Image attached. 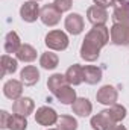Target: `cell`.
I'll use <instances>...</instances> for the list:
<instances>
[{
    "label": "cell",
    "mask_w": 129,
    "mask_h": 130,
    "mask_svg": "<svg viewBox=\"0 0 129 130\" xmlns=\"http://www.w3.org/2000/svg\"><path fill=\"white\" fill-rule=\"evenodd\" d=\"M109 29L102 26H93V29L85 35L81 45V58L87 62H94L100 56V50L109 42Z\"/></svg>",
    "instance_id": "6da1fadb"
},
{
    "label": "cell",
    "mask_w": 129,
    "mask_h": 130,
    "mask_svg": "<svg viewBox=\"0 0 129 130\" xmlns=\"http://www.w3.org/2000/svg\"><path fill=\"white\" fill-rule=\"evenodd\" d=\"M44 44H46V47L49 50L62 52V50H65L68 47L70 41H68L67 33L62 32V30H50L44 38Z\"/></svg>",
    "instance_id": "7a4b0ae2"
},
{
    "label": "cell",
    "mask_w": 129,
    "mask_h": 130,
    "mask_svg": "<svg viewBox=\"0 0 129 130\" xmlns=\"http://www.w3.org/2000/svg\"><path fill=\"white\" fill-rule=\"evenodd\" d=\"M111 41L115 45H129V23H114L109 29Z\"/></svg>",
    "instance_id": "3957f363"
},
{
    "label": "cell",
    "mask_w": 129,
    "mask_h": 130,
    "mask_svg": "<svg viewBox=\"0 0 129 130\" xmlns=\"http://www.w3.org/2000/svg\"><path fill=\"white\" fill-rule=\"evenodd\" d=\"M61 14H62V12H59V11L55 8L53 3H50V5H44V6L41 8L40 20H41V23H43L44 26L53 27V26H56V24L61 21Z\"/></svg>",
    "instance_id": "277c9868"
},
{
    "label": "cell",
    "mask_w": 129,
    "mask_h": 130,
    "mask_svg": "<svg viewBox=\"0 0 129 130\" xmlns=\"http://www.w3.org/2000/svg\"><path fill=\"white\" fill-rule=\"evenodd\" d=\"M58 113L55 109L49 107V106H41L36 109V113H35V121L40 124V126H44V127H49V126H53L58 123Z\"/></svg>",
    "instance_id": "5b68a950"
},
{
    "label": "cell",
    "mask_w": 129,
    "mask_h": 130,
    "mask_svg": "<svg viewBox=\"0 0 129 130\" xmlns=\"http://www.w3.org/2000/svg\"><path fill=\"white\" fill-rule=\"evenodd\" d=\"M40 14H41V9H40V5L36 2L32 0H28L24 2L21 6H20V17L23 21L26 23H33L40 18Z\"/></svg>",
    "instance_id": "8992f818"
},
{
    "label": "cell",
    "mask_w": 129,
    "mask_h": 130,
    "mask_svg": "<svg viewBox=\"0 0 129 130\" xmlns=\"http://www.w3.org/2000/svg\"><path fill=\"white\" fill-rule=\"evenodd\" d=\"M119 92L112 85H103L99 91L96 92V100L97 103L105 104V106H112L117 103Z\"/></svg>",
    "instance_id": "52a82bcc"
},
{
    "label": "cell",
    "mask_w": 129,
    "mask_h": 130,
    "mask_svg": "<svg viewBox=\"0 0 129 130\" xmlns=\"http://www.w3.org/2000/svg\"><path fill=\"white\" fill-rule=\"evenodd\" d=\"M64 27L70 35H79V33H82L84 27H85L84 17L81 14H78V12L68 14L64 20Z\"/></svg>",
    "instance_id": "ba28073f"
},
{
    "label": "cell",
    "mask_w": 129,
    "mask_h": 130,
    "mask_svg": "<svg viewBox=\"0 0 129 130\" xmlns=\"http://www.w3.org/2000/svg\"><path fill=\"white\" fill-rule=\"evenodd\" d=\"M90 126H91L93 130H109L115 126V123L111 120V117L108 113V109H106V110H102V112L96 113L94 117H91Z\"/></svg>",
    "instance_id": "9c48e42d"
},
{
    "label": "cell",
    "mask_w": 129,
    "mask_h": 130,
    "mask_svg": "<svg viewBox=\"0 0 129 130\" xmlns=\"http://www.w3.org/2000/svg\"><path fill=\"white\" fill-rule=\"evenodd\" d=\"M87 18L93 26H102V24H105L108 21L109 15H108V11L105 8L93 5V6H90L87 9Z\"/></svg>",
    "instance_id": "30bf717a"
},
{
    "label": "cell",
    "mask_w": 129,
    "mask_h": 130,
    "mask_svg": "<svg viewBox=\"0 0 129 130\" xmlns=\"http://www.w3.org/2000/svg\"><path fill=\"white\" fill-rule=\"evenodd\" d=\"M23 94V82L17 79H11L3 85V95L12 101L18 100Z\"/></svg>",
    "instance_id": "8fae6325"
},
{
    "label": "cell",
    "mask_w": 129,
    "mask_h": 130,
    "mask_svg": "<svg viewBox=\"0 0 129 130\" xmlns=\"http://www.w3.org/2000/svg\"><path fill=\"white\" fill-rule=\"evenodd\" d=\"M33 110H35V103L31 97H20L12 104V112L23 117H29L31 113H33Z\"/></svg>",
    "instance_id": "7c38bea8"
},
{
    "label": "cell",
    "mask_w": 129,
    "mask_h": 130,
    "mask_svg": "<svg viewBox=\"0 0 129 130\" xmlns=\"http://www.w3.org/2000/svg\"><path fill=\"white\" fill-rule=\"evenodd\" d=\"M112 8L114 23H129V0H115V5Z\"/></svg>",
    "instance_id": "4fadbf2b"
},
{
    "label": "cell",
    "mask_w": 129,
    "mask_h": 130,
    "mask_svg": "<svg viewBox=\"0 0 129 130\" xmlns=\"http://www.w3.org/2000/svg\"><path fill=\"white\" fill-rule=\"evenodd\" d=\"M20 80L24 86H33L40 82V70L35 65H26L20 71Z\"/></svg>",
    "instance_id": "5bb4252c"
},
{
    "label": "cell",
    "mask_w": 129,
    "mask_h": 130,
    "mask_svg": "<svg viewBox=\"0 0 129 130\" xmlns=\"http://www.w3.org/2000/svg\"><path fill=\"white\" fill-rule=\"evenodd\" d=\"M65 79L68 85H81L84 82V67H81L79 64H73L71 67H68V70L65 71Z\"/></svg>",
    "instance_id": "9a60e30c"
},
{
    "label": "cell",
    "mask_w": 129,
    "mask_h": 130,
    "mask_svg": "<svg viewBox=\"0 0 129 130\" xmlns=\"http://www.w3.org/2000/svg\"><path fill=\"white\" fill-rule=\"evenodd\" d=\"M71 109H73V113H76L78 117H90L91 112H93V104L88 98L81 97L76 98V101L71 104Z\"/></svg>",
    "instance_id": "2e32d148"
},
{
    "label": "cell",
    "mask_w": 129,
    "mask_h": 130,
    "mask_svg": "<svg viewBox=\"0 0 129 130\" xmlns=\"http://www.w3.org/2000/svg\"><path fill=\"white\" fill-rule=\"evenodd\" d=\"M21 45H23V44H21V39H20L18 33L14 32V30L8 32L6 38H5V52H6L8 55L17 53V52L20 50Z\"/></svg>",
    "instance_id": "e0dca14e"
},
{
    "label": "cell",
    "mask_w": 129,
    "mask_h": 130,
    "mask_svg": "<svg viewBox=\"0 0 129 130\" xmlns=\"http://www.w3.org/2000/svg\"><path fill=\"white\" fill-rule=\"evenodd\" d=\"M0 67H2V73H0L2 77H5L6 74H14L18 68V59L9 55H3L0 58Z\"/></svg>",
    "instance_id": "ac0fdd59"
},
{
    "label": "cell",
    "mask_w": 129,
    "mask_h": 130,
    "mask_svg": "<svg viewBox=\"0 0 129 130\" xmlns=\"http://www.w3.org/2000/svg\"><path fill=\"white\" fill-rule=\"evenodd\" d=\"M102 80V70L94 65L84 67V82L88 85H96Z\"/></svg>",
    "instance_id": "d6986e66"
},
{
    "label": "cell",
    "mask_w": 129,
    "mask_h": 130,
    "mask_svg": "<svg viewBox=\"0 0 129 130\" xmlns=\"http://www.w3.org/2000/svg\"><path fill=\"white\" fill-rule=\"evenodd\" d=\"M65 85H68V82H67V79H65V74H61V73H55V74H52L50 77H49V80H47V88H49V91L55 95L61 88H64Z\"/></svg>",
    "instance_id": "ffe728a7"
},
{
    "label": "cell",
    "mask_w": 129,
    "mask_h": 130,
    "mask_svg": "<svg viewBox=\"0 0 129 130\" xmlns=\"http://www.w3.org/2000/svg\"><path fill=\"white\" fill-rule=\"evenodd\" d=\"M56 100L62 104H73L76 101V91L70 86V85H65L64 88H61L56 94H55Z\"/></svg>",
    "instance_id": "44dd1931"
},
{
    "label": "cell",
    "mask_w": 129,
    "mask_h": 130,
    "mask_svg": "<svg viewBox=\"0 0 129 130\" xmlns=\"http://www.w3.org/2000/svg\"><path fill=\"white\" fill-rule=\"evenodd\" d=\"M36 50L33 48L31 44H23L20 47V50L15 53V58L21 62H33L36 59Z\"/></svg>",
    "instance_id": "7402d4cb"
},
{
    "label": "cell",
    "mask_w": 129,
    "mask_h": 130,
    "mask_svg": "<svg viewBox=\"0 0 129 130\" xmlns=\"http://www.w3.org/2000/svg\"><path fill=\"white\" fill-rule=\"evenodd\" d=\"M40 65L44 68V70H55L58 65H59V58L56 53L53 52H44L41 56H40Z\"/></svg>",
    "instance_id": "603a6c76"
},
{
    "label": "cell",
    "mask_w": 129,
    "mask_h": 130,
    "mask_svg": "<svg viewBox=\"0 0 129 130\" xmlns=\"http://www.w3.org/2000/svg\"><path fill=\"white\" fill-rule=\"evenodd\" d=\"M108 113H109V117H111V120L115 123V124H119V123H122L125 118H126V115H128V110H126V107L125 106H122V104H112L109 109H108Z\"/></svg>",
    "instance_id": "cb8c5ba5"
},
{
    "label": "cell",
    "mask_w": 129,
    "mask_h": 130,
    "mask_svg": "<svg viewBox=\"0 0 129 130\" xmlns=\"http://www.w3.org/2000/svg\"><path fill=\"white\" fill-rule=\"evenodd\" d=\"M56 129L58 130H78V120L74 117H70V115H61L58 118V123H56Z\"/></svg>",
    "instance_id": "d4e9b609"
},
{
    "label": "cell",
    "mask_w": 129,
    "mask_h": 130,
    "mask_svg": "<svg viewBox=\"0 0 129 130\" xmlns=\"http://www.w3.org/2000/svg\"><path fill=\"white\" fill-rule=\"evenodd\" d=\"M26 118L28 117L14 113L11 118V123H9V130H26L28 129V120Z\"/></svg>",
    "instance_id": "484cf974"
},
{
    "label": "cell",
    "mask_w": 129,
    "mask_h": 130,
    "mask_svg": "<svg viewBox=\"0 0 129 130\" xmlns=\"http://www.w3.org/2000/svg\"><path fill=\"white\" fill-rule=\"evenodd\" d=\"M53 5H55V8H56L59 12H67V11L71 9L73 0H55Z\"/></svg>",
    "instance_id": "4316f807"
},
{
    "label": "cell",
    "mask_w": 129,
    "mask_h": 130,
    "mask_svg": "<svg viewBox=\"0 0 129 130\" xmlns=\"http://www.w3.org/2000/svg\"><path fill=\"white\" fill-rule=\"evenodd\" d=\"M12 115L8 113V110H0V129H9V123H11Z\"/></svg>",
    "instance_id": "83f0119b"
},
{
    "label": "cell",
    "mask_w": 129,
    "mask_h": 130,
    "mask_svg": "<svg viewBox=\"0 0 129 130\" xmlns=\"http://www.w3.org/2000/svg\"><path fill=\"white\" fill-rule=\"evenodd\" d=\"M94 2V5L97 6H102V8H109V6H114L115 5V0H93Z\"/></svg>",
    "instance_id": "f1b7e54d"
},
{
    "label": "cell",
    "mask_w": 129,
    "mask_h": 130,
    "mask_svg": "<svg viewBox=\"0 0 129 130\" xmlns=\"http://www.w3.org/2000/svg\"><path fill=\"white\" fill-rule=\"evenodd\" d=\"M109 130H126V127H125V126H119V124H115L112 129H109Z\"/></svg>",
    "instance_id": "f546056e"
},
{
    "label": "cell",
    "mask_w": 129,
    "mask_h": 130,
    "mask_svg": "<svg viewBox=\"0 0 129 130\" xmlns=\"http://www.w3.org/2000/svg\"><path fill=\"white\" fill-rule=\"evenodd\" d=\"M47 130H58V129H47Z\"/></svg>",
    "instance_id": "4dcf8cb0"
},
{
    "label": "cell",
    "mask_w": 129,
    "mask_h": 130,
    "mask_svg": "<svg viewBox=\"0 0 129 130\" xmlns=\"http://www.w3.org/2000/svg\"><path fill=\"white\" fill-rule=\"evenodd\" d=\"M32 2H40V0H32Z\"/></svg>",
    "instance_id": "1f68e13d"
}]
</instances>
